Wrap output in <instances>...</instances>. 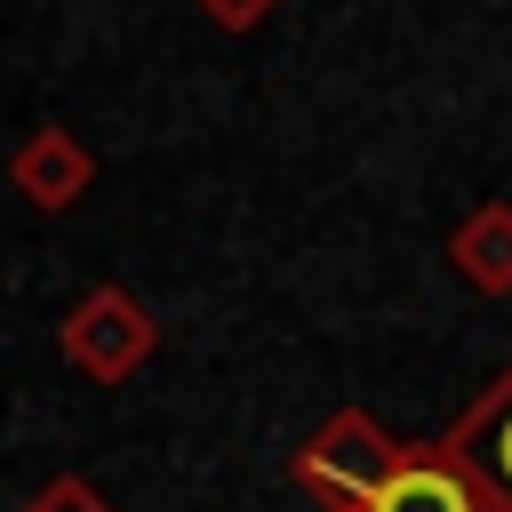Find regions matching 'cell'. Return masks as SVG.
<instances>
[{"label":"cell","instance_id":"cell-1","mask_svg":"<svg viewBox=\"0 0 512 512\" xmlns=\"http://www.w3.org/2000/svg\"><path fill=\"white\" fill-rule=\"evenodd\" d=\"M392 456H400V440H392L368 408H336L320 432H304V448L288 456V480H296L320 512H360Z\"/></svg>","mask_w":512,"mask_h":512},{"label":"cell","instance_id":"cell-2","mask_svg":"<svg viewBox=\"0 0 512 512\" xmlns=\"http://www.w3.org/2000/svg\"><path fill=\"white\" fill-rule=\"evenodd\" d=\"M56 344H64V360H72L88 384H128V376L160 352V320H152L144 296H128L120 280H96V288L64 312Z\"/></svg>","mask_w":512,"mask_h":512},{"label":"cell","instance_id":"cell-3","mask_svg":"<svg viewBox=\"0 0 512 512\" xmlns=\"http://www.w3.org/2000/svg\"><path fill=\"white\" fill-rule=\"evenodd\" d=\"M440 448L464 464V480L488 496V512H512V360L456 408V424L440 432Z\"/></svg>","mask_w":512,"mask_h":512},{"label":"cell","instance_id":"cell-4","mask_svg":"<svg viewBox=\"0 0 512 512\" xmlns=\"http://www.w3.org/2000/svg\"><path fill=\"white\" fill-rule=\"evenodd\" d=\"M360 512H488V496L464 480V464L440 440H400V456L384 464Z\"/></svg>","mask_w":512,"mask_h":512},{"label":"cell","instance_id":"cell-5","mask_svg":"<svg viewBox=\"0 0 512 512\" xmlns=\"http://www.w3.org/2000/svg\"><path fill=\"white\" fill-rule=\"evenodd\" d=\"M8 184L32 200V208H80L88 200V184H96V152L64 128V120H40L16 152H8Z\"/></svg>","mask_w":512,"mask_h":512},{"label":"cell","instance_id":"cell-6","mask_svg":"<svg viewBox=\"0 0 512 512\" xmlns=\"http://www.w3.org/2000/svg\"><path fill=\"white\" fill-rule=\"evenodd\" d=\"M448 264H456L480 296H512V200H480V208L448 232Z\"/></svg>","mask_w":512,"mask_h":512},{"label":"cell","instance_id":"cell-7","mask_svg":"<svg viewBox=\"0 0 512 512\" xmlns=\"http://www.w3.org/2000/svg\"><path fill=\"white\" fill-rule=\"evenodd\" d=\"M24 512H112V496L96 480H80V472H56V480H40L24 496Z\"/></svg>","mask_w":512,"mask_h":512},{"label":"cell","instance_id":"cell-8","mask_svg":"<svg viewBox=\"0 0 512 512\" xmlns=\"http://www.w3.org/2000/svg\"><path fill=\"white\" fill-rule=\"evenodd\" d=\"M192 8H200L208 24H224V32H256V24H264L280 0H192Z\"/></svg>","mask_w":512,"mask_h":512}]
</instances>
